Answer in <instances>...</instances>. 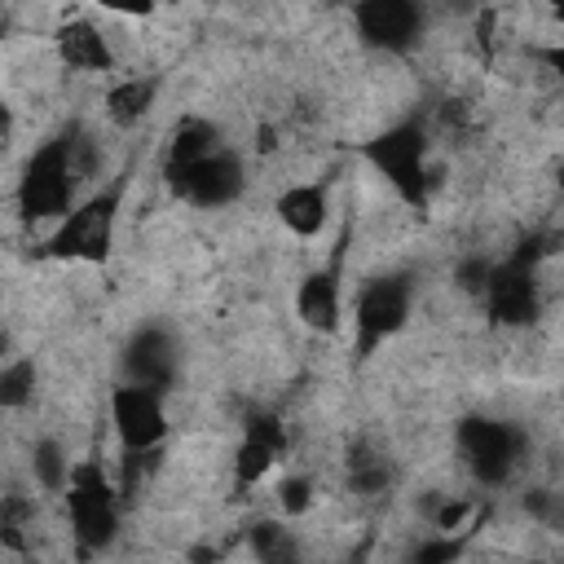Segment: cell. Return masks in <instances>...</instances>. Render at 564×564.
Masks as SVG:
<instances>
[{"instance_id":"6da1fadb","label":"cell","mask_w":564,"mask_h":564,"mask_svg":"<svg viewBox=\"0 0 564 564\" xmlns=\"http://www.w3.org/2000/svg\"><path fill=\"white\" fill-rule=\"evenodd\" d=\"M88 172V150H84V132L70 123L62 137L44 141L31 159L26 172L18 181V207L26 220H53L70 212L75 185Z\"/></svg>"},{"instance_id":"7a4b0ae2","label":"cell","mask_w":564,"mask_h":564,"mask_svg":"<svg viewBox=\"0 0 564 564\" xmlns=\"http://www.w3.org/2000/svg\"><path fill=\"white\" fill-rule=\"evenodd\" d=\"M123 185H128V176H115L106 189H97L93 198H84L79 207H70L62 216V225L53 229V238L44 242V256L101 264L110 256V242H115V220H119Z\"/></svg>"},{"instance_id":"3957f363","label":"cell","mask_w":564,"mask_h":564,"mask_svg":"<svg viewBox=\"0 0 564 564\" xmlns=\"http://www.w3.org/2000/svg\"><path fill=\"white\" fill-rule=\"evenodd\" d=\"M555 251L551 247V234H533L524 238L507 260H498L489 269V282H485V304H489V317L502 322V326H529L538 317V260Z\"/></svg>"},{"instance_id":"277c9868","label":"cell","mask_w":564,"mask_h":564,"mask_svg":"<svg viewBox=\"0 0 564 564\" xmlns=\"http://www.w3.org/2000/svg\"><path fill=\"white\" fill-rule=\"evenodd\" d=\"M66 511H70V529H75L79 555H93L115 538L119 498H115V489H110V480H106L97 458H79L75 463L70 485H66Z\"/></svg>"},{"instance_id":"5b68a950","label":"cell","mask_w":564,"mask_h":564,"mask_svg":"<svg viewBox=\"0 0 564 564\" xmlns=\"http://www.w3.org/2000/svg\"><path fill=\"white\" fill-rule=\"evenodd\" d=\"M361 154L397 185L410 207H427V137L414 119L361 141Z\"/></svg>"},{"instance_id":"8992f818","label":"cell","mask_w":564,"mask_h":564,"mask_svg":"<svg viewBox=\"0 0 564 564\" xmlns=\"http://www.w3.org/2000/svg\"><path fill=\"white\" fill-rule=\"evenodd\" d=\"M410 317V282L401 273L392 278H375L370 286H361L352 322H357V361H366L388 335H397Z\"/></svg>"},{"instance_id":"52a82bcc","label":"cell","mask_w":564,"mask_h":564,"mask_svg":"<svg viewBox=\"0 0 564 564\" xmlns=\"http://www.w3.org/2000/svg\"><path fill=\"white\" fill-rule=\"evenodd\" d=\"M458 449H463V458L480 485H502L520 458V432L498 423V419L471 414L458 423Z\"/></svg>"},{"instance_id":"ba28073f","label":"cell","mask_w":564,"mask_h":564,"mask_svg":"<svg viewBox=\"0 0 564 564\" xmlns=\"http://www.w3.org/2000/svg\"><path fill=\"white\" fill-rule=\"evenodd\" d=\"M163 176H167L172 194L185 198V203H194V207H225V203H234V198L242 194V185H247L238 154L225 150V145L212 150L207 159H198V163H189V167H176V172H163Z\"/></svg>"},{"instance_id":"9c48e42d","label":"cell","mask_w":564,"mask_h":564,"mask_svg":"<svg viewBox=\"0 0 564 564\" xmlns=\"http://www.w3.org/2000/svg\"><path fill=\"white\" fill-rule=\"evenodd\" d=\"M352 22L370 48L405 53L423 35V0H357Z\"/></svg>"},{"instance_id":"30bf717a","label":"cell","mask_w":564,"mask_h":564,"mask_svg":"<svg viewBox=\"0 0 564 564\" xmlns=\"http://www.w3.org/2000/svg\"><path fill=\"white\" fill-rule=\"evenodd\" d=\"M163 392L154 388H141V383H128V388H115L110 392V419H115V432L123 441V449H154L167 432V419H163Z\"/></svg>"},{"instance_id":"8fae6325","label":"cell","mask_w":564,"mask_h":564,"mask_svg":"<svg viewBox=\"0 0 564 564\" xmlns=\"http://www.w3.org/2000/svg\"><path fill=\"white\" fill-rule=\"evenodd\" d=\"M123 366H128V383H141V388H154V392H167L172 379H176V348L163 330H137L128 352H123Z\"/></svg>"},{"instance_id":"7c38bea8","label":"cell","mask_w":564,"mask_h":564,"mask_svg":"<svg viewBox=\"0 0 564 564\" xmlns=\"http://www.w3.org/2000/svg\"><path fill=\"white\" fill-rule=\"evenodd\" d=\"M344 247H348V229L339 238V251H335L330 269L308 273L300 295H295V308H300L304 326H313V330H335L339 326V256H344Z\"/></svg>"},{"instance_id":"4fadbf2b","label":"cell","mask_w":564,"mask_h":564,"mask_svg":"<svg viewBox=\"0 0 564 564\" xmlns=\"http://www.w3.org/2000/svg\"><path fill=\"white\" fill-rule=\"evenodd\" d=\"M278 454H286V432H282V423H278L273 414H256V419L247 423V436H242L238 454H234V476H238V485L260 480V476L273 467Z\"/></svg>"},{"instance_id":"5bb4252c","label":"cell","mask_w":564,"mask_h":564,"mask_svg":"<svg viewBox=\"0 0 564 564\" xmlns=\"http://www.w3.org/2000/svg\"><path fill=\"white\" fill-rule=\"evenodd\" d=\"M53 44H57V57H62L70 70H110V66H115L106 35H101L93 22H84V18L62 22L57 35H53Z\"/></svg>"},{"instance_id":"9a60e30c","label":"cell","mask_w":564,"mask_h":564,"mask_svg":"<svg viewBox=\"0 0 564 564\" xmlns=\"http://www.w3.org/2000/svg\"><path fill=\"white\" fill-rule=\"evenodd\" d=\"M278 216L291 234L313 238L326 225V189L322 185H291L278 194Z\"/></svg>"},{"instance_id":"2e32d148","label":"cell","mask_w":564,"mask_h":564,"mask_svg":"<svg viewBox=\"0 0 564 564\" xmlns=\"http://www.w3.org/2000/svg\"><path fill=\"white\" fill-rule=\"evenodd\" d=\"M212 150H220V132L203 119H185L176 132H172V150H167V163L163 172H176V167H189L198 159H207Z\"/></svg>"},{"instance_id":"e0dca14e","label":"cell","mask_w":564,"mask_h":564,"mask_svg":"<svg viewBox=\"0 0 564 564\" xmlns=\"http://www.w3.org/2000/svg\"><path fill=\"white\" fill-rule=\"evenodd\" d=\"M154 93H159V79H123V84H115V88L106 93V115H110L119 128H132V123L145 119Z\"/></svg>"},{"instance_id":"ac0fdd59","label":"cell","mask_w":564,"mask_h":564,"mask_svg":"<svg viewBox=\"0 0 564 564\" xmlns=\"http://www.w3.org/2000/svg\"><path fill=\"white\" fill-rule=\"evenodd\" d=\"M388 480H392V467H388V458L379 449H370V445H352L348 449V485L357 494H383Z\"/></svg>"},{"instance_id":"d6986e66","label":"cell","mask_w":564,"mask_h":564,"mask_svg":"<svg viewBox=\"0 0 564 564\" xmlns=\"http://www.w3.org/2000/svg\"><path fill=\"white\" fill-rule=\"evenodd\" d=\"M31 467H35V480L44 485V489H66L70 485V471H75V463L62 454V445L57 441H35V449H31Z\"/></svg>"},{"instance_id":"ffe728a7","label":"cell","mask_w":564,"mask_h":564,"mask_svg":"<svg viewBox=\"0 0 564 564\" xmlns=\"http://www.w3.org/2000/svg\"><path fill=\"white\" fill-rule=\"evenodd\" d=\"M251 551H256L264 564L295 560V542H291V533H286L282 524H273V520H260V524L251 529Z\"/></svg>"},{"instance_id":"44dd1931","label":"cell","mask_w":564,"mask_h":564,"mask_svg":"<svg viewBox=\"0 0 564 564\" xmlns=\"http://www.w3.org/2000/svg\"><path fill=\"white\" fill-rule=\"evenodd\" d=\"M31 388H35V366H31V361L4 366V375H0V405L18 410V405L31 397Z\"/></svg>"},{"instance_id":"7402d4cb","label":"cell","mask_w":564,"mask_h":564,"mask_svg":"<svg viewBox=\"0 0 564 564\" xmlns=\"http://www.w3.org/2000/svg\"><path fill=\"white\" fill-rule=\"evenodd\" d=\"M26 516H31V502L18 498V494H9L4 507H0V542H4L9 551L22 546V524H26Z\"/></svg>"},{"instance_id":"603a6c76","label":"cell","mask_w":564,"mask_h":564,"mask_svg":"<svg viewBox=\"0 0 564 564\" xmlns=\"http://www.w3.org/2000/svg\"><path fill=\"white\" fill-rule=\"evenodd\" d=\"M308 502H313L308 480H304V476H286V480H282V511H286V516H300V511H308Z\"/></svg>"},{"instance_id":"cb8c5ba5","label":"cell","mask_w":564,"mask_h":564,"mask_svg":"<svg viewBox=\"0 0 564 564\" xmlns=\"http://www.w3.org/2000/svg\"><path fill=\"white\" fill-rule=\"evenodd\" d=\"M489 260H467L463 269H458V282L467 286V291H485V282H489Z\"/></svg>"},{"instance_id":"d4e9b609","label":"cell","mask_w":564,"mask_h":564,"mask_svg":"<svg viewBox=\"0 0 564 564\" xmlns=\"http://www.w3.org/2000/svg\"><path fill=\"white\" fill-rule=\"evenodd\" d=\"M458 551H463V542H454V538H449V542H427V546H419V551H414V560L432 564V560H454Z\"/></svg>"},{"instance_id":"484cf974","label":"cell","mask_w":564,"mask_h":564,"mask_svg":"<svg viewBox=\"0 0 564 564\" xmlns=\"http://www.w3.org/2000/svg\"><path fill=\"white\" fill-rule=\"evenodd\" d=\"M97 4L110 9V13H128V18H141V13L154 9V0H97Z\"/></svg>"},{"instance_id":"4316f807","label":"cell","mask_w":564,"mask_h":564,"mask_svg":"<svg viewBox=\"0 0 564 564\" xmlns=\"http://www.w3.org/2000/svg\"><path fill=\"white\" fill-rule=\"evenodd\" d=\"M467 520V502H445L441 511H436V529H454V524H463Z\"/></svg>"},{"instance_id":"83f0119b","label":"cell","mask_w":564,"mask_h":564,"mask_svg":"<svg viewBox=\"0 0 564 564\" xmlns=\"http://www.w3.org/2000/svg\"><path fill=\"white\" fill-rule=\"evenodd\" d=\"M538 57H542L560 79H564V44H555V48H538Z\"/></svg>"},{"instance_id":"f1b7e54d","label":"cell","mask_w":564,"mask_h":564,"mask_svg":"<svg viewBox=\"0 0 564 564\" xmlns=\"http://www.w3.org/2000/svg\"><path fill=\"white\" fill-rule=\"evenodd\" d=\"M546 4H551V13H555V18L564 22V0H546Z\"/></svg>"},{"instance_id":"f546056e","label":"cell","mask_w":564,"mask_h":564,"mask_svg":"<svg viewBox=\"0 0 564 564\" xmlns=\"http://www.w3.org/2000/svg\"><path fill=\"white\" fill-rule=\"evenodd\" d=\"M445 4H454V9H458V4H467V0H445Z\"/></svg>"},{"instance_id":"4dcf8cb0","label":"cell","mask_w":564,"mask_h":564,"mask_svg":"<svg viewBox=\"0 0 564 564\" xmlns=\"http://www.w3.org/2000/svg\"><path fill=\"white\" fill-rule=\"evenodd\" d=\"M560 189H564V167H560Z\"/></svg>"}]
</instances>
